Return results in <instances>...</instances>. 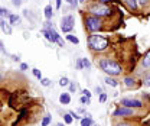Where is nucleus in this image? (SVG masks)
Segmentation results:
<instances>
[{
  "label": "nucleus",
  "instance_id": "nucleus-22",
  "mask_svg": "<svg viewBox=\"0 0 150 126\" xmlns=\"http://www.w3.org/2000/svg\"><path fill=\"white\" fill-rule=\"evenodd\" d=\"M79 102H81V105H82V106H87V105H90V103H91V99H90V97H87V96H82Z\"/></svg>",
  "mask_w": 150,
  "mask_h": 126
},
{
  "label": "nucleus",
  "instance_id": "nucleus-32",
  "mask_svg": "<svg viewBox=\"0 0 150 126\" xmlns=\"http://www.w3.org/2000/svg\"><path fill=\"white\" fill-rule=\"evenodd\" d=\"M28 68H29V65H28V64H25V62H22V64H20V70H22V71H26Z\"/></svg>",
  "mask_w": 150,
  "mask_h": 126
},
{
  "label": "nucleus",
  "instance_id": "nucleus-23",
  "mask_svg": "<svg viewBox=\"0 0 150 126\" xmlns=\"http://www.w3.org/2000/svg\"><path fill=\"white\" fill-rule=\"evenodd\" d=\"M32 72H33V75L36 77L39 81H40V80L43 78V77H42V72H40V70H38V68H33V70H32Z\"/></svg>",
  "mask_w": 150,
  "mask_h": 126
},
{
  "label": "nucleus",
  "instance_id": "nucleus-3",
  "mask_svg": "<svg viewBox=\"0 0 150 126\" xmlns=\"http://www.w3.org/2000/svg\"><path fill=\"white\" fill-rule=\"evenodd\" d=\"M84 23H85V28H87L90 32H98V31L103 29V22H101V19L94 16V15L87 16L85 20H84Z\"/></svg>",
  "mask_w": 150,
  "mask_h": 126
},
{
  "label": "nucleus",
  "instance_id": "nucleus-13",
  "mask_svg": "<svg viewBox=\"0 0 150 126\" xmlns=\"http://www.w3.org/2000/svg\"><path fill=\"white\" fill-rule=\"evenodd\" d=\"M129 7H130L131 10H136L137 7H139V3H137V0H123Z\"/></svg>",
  "mask_w": 150,
  "mask_h": 126
},
{
  "label": "nucleus",
  "instance_id": "nucleus-5",
  "mask_svg": "<svg viewBox=\"0 0 150 126\" xmlns=\"http://www.w3.org/2000/svg\"><path fill=\"white\" fill-rule=\"evenodd\" d=\"M74 23H75V19L72 15L64 16L62 20H61V29H62V32H65V34L71 32V31L74 29Z\"/></svg>",
  "mask_w": 150,
  "mask_h": 126
},
{
  "label": "nucleus",
  "instance_id": "nucleus-28",
  "mask_svg": "<svg viewBox=\"0 0 150 126\" xmlns=\"http://www.w3.org/2000/svg\"><path fill=\"white\" fill-rule=\"evenodd\" d=\"M98 100H100V103H105V100H107V94H105V93H101Z\"/></svg>",
  "mask_w": 150,
  "mask_h": 126
},
{
  "label": "nucleus",
  "instance_id": "nucleus-18",
  "mask_svg": "<svg viewBox=\"0 0 150 126\" xmlns=\"http://www.w3.org/2000/svg\"><path fill=\"white\" fill-rule=\"evenodd\" d=\"M72 120H74V117H72L69 113H65V115H64V122H65L67 125H71Z\"/></svg>",
  "mask_w": 150,
  "mask_h": 126
},
{
  "label": "nucleus",
  "instance_id": "nucleus-8",
  "mask_svg": "<svg viewBox=\"0 0 150 126\" xmlns=\"http://www.w3.org/2000/svg\"><path fill=\"white\" fill-rule=\"evenodd\" d=\"M0 29L6 34V35H12V25L9 23V22H6V19L0 18Z\"/></svg>",
  "mask_w": 150,
  "mask_h": 126
},
{
  "label": "nucleus",
  "instance_id": "nucleus-37",
  "mask_svg": "<svg viewBox=\"0 0 150 126\" xmlns=\"http://www.w3.org/2000/svg\"><path fill=\"white\" fill-rule=\"evenodd\" d=\"M61 4H62V0H56V9H61Z\"/></svg>",
  "mask_w": 150,
  "mask_h": 126
},
{
  "label": "nucleus",
  "instance_id": "nucleus-2",
  "mask_svg": "<svg viewBox=\"0 0 150 126\" xmlns=\"http://www.w3.org/2000/svg\"><path fill=\"white\" fill-rule=\"evenodd\" d=\"M88 45L93 51L97 52H101V51H105L107 47H108V39L104 38L101 35H90L88 36Z\"/></svg>",
  "mask_w": 150,
  "mask_h": 126
},
{
  "label": "nucleus",
  "instance_id": "nucleus-24",
  "mask_svg": "<svg viewBox=\"0 0 150 126\" xmlns=\"http://www.w3.org/2000/svg\"><path fill=\"white\" fill-rule=\"evenodd\" d=\"M81 59H82L84 68H90V67H91V62H90V59H88V58H81Z\"/></svg>",
  "mask_w": 150,
  "mask_h": 126
},
{
  "label": "nucleus",
  "instance_id": "nucleus-15",
  "mask_svg": "<svg viewBox=\"0 0 150 126\" xmlns=\"http://www.w3.org/2000/svg\"><path fill=\"white\" fill-rule=\"evenodd\" d=\"M79 122H81V126H91L94 123L93 117H87V116H85V117H82Z\"/></svg>",
  "mask_w": 150,
  "mask_h": 126
},
{
  "label": "nucleus",
  "instance_id": "nucleus-9",
  "mask_svg": "<svg viewBox=\"0 0 150 126\" xmlns=\"http://www.w3.org/2000/svg\"><path fill=\"white\" fill-rule=\"evenodd\" d=\"M59 103L61 105H69L71 103V94L69 93H62L61 96H59Z\"/></svg>",
  "mask_w": 150,
  "mask_h": 126
},
{
  "label": "nucleus",
  "instance_id": "nucleus-6",
  "mask_svg": "<svg viewBox=\"0 0 150 126\" xmlns=\"http://www.w3.org/2000/svg\"><path fill=\"white\" fill-rule=\"evenodd\" d=\"M133 115H134V109L124 107V106L115 109V110H114V113H112V116H114V117H126V116H133Z\"/></svg>",
  "mask_w": 150,
  "mask_h": 126
},
{
  "label": "nucleus",
  "instance_id": "nucleus-7",
  "mask_svg": "<svg viewBox=\"0 0 150 126\" xmlns=\"http://www.w3.org/2000/svg\"><path fill=\"white\" fill-rule=\"evenodd\" d=\"M120 105L124 106V107H131V109L143 107V103H142L140 100H136V99H121Z\"/></svg>",
  "mask_w": 150,
  "mask_h": 126
},
{
  "label": "nucleus",
  "instance_id": "nucleus-10",
  "mask_svg": "<svg viewBox=\"0 0 150 126\" xmlns=\"http://www.w3.org/2000/svg\"><path fill=\"white\" fill-rule=\"evenodd\" d=\"M20 22H22V18H20L19 15L12 13V15L9 16V23H10L12 26H18V25H20Z\"/></svg>",
  "mask_w": 150,
  "mask_h": 126
},
{
  "label": "nucleus",
  "instance_id": "nucleus-30",
  "mask_svg": "<svg viewBox=\"0 0 150 126\" xmlns=\"http://www.w3.org/2000/svg\"><path fill=\"white\" fill-rule=\"evenodd\" d=\"M82 96H87V97L91 99V91L88 90V89H84V90H82Z\"/></svg>",
  "mask_w": 150,
  "mask_h": 126
},
{
  "label": "nucleus",
  "instance_id": "nucleus-21",
  "mask_svg": "<svg viewBox=\"0 0 150 126\" xmlns=\"http://www.w3.org/2000/svg\"><path fill=\"white\" fill-rule=\"evenodd\" d=\"M69 80L67 78V77H62L61 80H59V86H62V87H67V86H69Z\"/></svg>",
  "mask_w": 150,
  "mask_h": 126
},
{
  "label": "nucleus",
  "instance_id": "nucleus-4",
  "mask_svg": "<svg viewBox=\"0 0 150 126\" xmlns=\"http://www.w3.org/2000/svg\"><path fill=\"white\" fill-rule=\"evenodd\" d=\"M90 13L97 16V18H104V16H108L111 13V9L103 3H97V4H93L90 7Z\"/></svg>",
  "mask_w": 150,
  "mask_h": 126
},
{
  "label": "nucleus",
  "instance_id": "nucleus-31",
  "mask_svg": "<svg viewBox=\"0 0 150 126\" xmlns=\"http://www.w3.org/2000/svg\"><path fill=\"white\" fill-rule=\"evenodd\" d=\"M12 3H13V6H16V7H19V6H22L23 0H12Z\"/></svg>",
  "mask_w": 150,
  "mask_h": 126
},
{
  "label": "nucleus",
  "instance_id": "nucleus-35",
  "mask_svg": "<svg viewBox=\"0 0 150 126\" xmlns=\"http://www.w3.org/2000/svg\"><path fill=\"white\" fill-rule=\"evenodd\" d=\"M0 52H4V54H6V49H4V45H3L1 41H0Z\"/></svg>",
  "mask_w": 150,
  "mask_h": 126
},
{
  "label": "nucleus",
  "instance_id": "nucleus-16",
  "mask_svg": "<svg viewBox=\"0 0 150 126\" xmlns=\"http://www.w3.org/2000/svg\"><path fill=\"white\" fill-rule=\"evenodd\" d=\"M12 13L7 10V9H4V7H0V18H3V19H9V16H10Z\"/></svg>",
  "mask_w": 150,
  "mask_h": 126
},
{
  "label": "nucleus",
  "instance_id": "nucleus-26",
  "mask_svg": "<svg viewBox=\"0 0 150 126\" xmlns=\"http://www.w3.org/2000/svg\"><path fill=\"white\" fill-rule=\"evenodd\" d=\"M69 115H71V116L74 117L75 120H81V119H82V117H81V116H79V115H78L76 112H74V110H71V112H69Z\"/></svg>",
  "mask_w": 150,
  "mask_h": 126
},
{
  "label": "nucleus",
  "instance_id": "nucleus-25",
  "mask_svg": "<svg viewBox=\"0 0 150 126\" xmlns=\"http://www.w3.org/2000/svg\"><path fill=\"white\" fill-rule=\"evenodd\" d=\"M40 84H42L43 87H48V86H51V80H49V78H42V80H40Z\"/></svg>",
  "mask_w": 150,
  "mask_h": 126
},
{
  "label": "nucleus",
  "instance_id": "nucleus-38",
  "mask_svg": "<svg viewBox=\"0 0 150 126\" xmlns=\"http://www.w3.org/2000/svg\"><path fill=\"white\" fill-rule=\"evenodd\" d=\"M137 3H139V4H142V6H144V4L147 3V0H137Z\"/></svg>",
  "mask_w": 150,
  "mask_h": 126
},
{
  "label": "nucleus",
  "instance_id": "nucleus-44",
  "mask_svg": "<svg viewBox=\"0 0 150 126\" xmlns=\"http://www.w3.org/2000/svg\"><path fill=\"white\" fill-rule=\"evenodd\" d=\"M95 126H100V125H95Z\"/></svg>",
  "mask_w": 150,
  "mask_h": 126
},
{
  "label": "nucleus",
  "instance_id": "nucleus-34",
  "mask_svg": "<svg viewBox=\"0 0 150 126\" xmlns=\"http://www.w3.org/2000/svg\"><path fill=\"white\" fill-rule=\"evenodd\" d=\"M69 3H71L74 7H76V6H78V3H79V0H69Z\"/></svg>",
  "mask_w": 150,
  "mask_h": 126
},
{
  "label": "nucleus",
  "instance_id": "nucleus-36",
  "mask_svg": "<svg viewBox=\"0 0 150 126\" xmlns=\"http://www.w3.org/2000/svg\"><path fill=\"white\" fill-rule=\"evenodd\" d=\"M95 91H97V94H101V93H104V91H103V89H101V87H98V86L95 87Z\"/></svg>",
  "mask_w": 150,
  "mask_h": 126
},
{
  "label": "nucleus",
  "instance_id": "nucleus-39",
  "mask_svg": "<svg viewBox=\"0 0 150 126\" xmlns=\"http://www.w3.org/2000/svg\"><path fill=\"white\" fill-rule=\"evenodd\" d=\"M144 86H150V77H147V78L144 80Z\"/></svg>",
  "mask_w": 150,
  "mask_h": 126
},
{
  "label": "nucleus",
  "instance_id": "nucleus-14",
  "mask_svg": "<svg viewBox=\"0 0 150 126\" xmlns=\"http://www.w3.org/2000/svg\"><path fill=\"white\" fill-rule=\"evenodd\" d=\"M105 83H107L108 86H111V87H117V86H118V81L114 80L111 75H107V77H105Z\"/></svg>",
  "mask_w": 150,
  "mask_h": 126
},
{
  "label": "nucleus",
  "instance_id": "nucleus-20",
  "mask_svg": "<svg viewBox=\"0 0 150 126\" xmlns=\"http://www.w3.org/2000/svg\"><path fill=\"white\" fill-rule=\"evenodd\" d=\"M51 120H52V117H51L49 115H48V116H45V117L42 119V122H40V126H49Z\"/></svg>",
  "mask_w": 150,
  "mask_h": 126
},
{
  "label": "nucleus",
  "instance_id": "nucleus-17",
  "mask_svg": "<svg viewBox=\"0 0 150 126\" xmlns=\"http://www.w3.org/2000/svg\"><path fill=\"white\" fill-rule=\"evenodd\" d=\"M142 64H143L144 68H150V52L143 58V62H142Z\"/></svg>",
  "mask_w": 150,
  "mask_h": 126
},
{
  "label": "nucleus",
  "instance_id": "nucleus-19",
  "mask_svg": "<svg viewBox=\"0 0 150 126\" xmlns=\"http://www.w3.org/2000/svg\"><path fill=\"white\" fill-rule=\"evenodd\" d=\"M67 41H69V42H72L74 45H78L79 44V39L74 35H67Z\"/></svg>",
  "mask_w": 150,
  "mask_h": 126
},
{
  "label": "nucleus",
  "instance_id": "nucleus-27",
  "mask_svg": "<svg viewBox=\"0 0 150 126\" xmlns=\"http://www.w3.org/2000/svg\"><path fill=\"white\" fill-rule=\"evenodd\" d=\"M76 68H78V70H84V64H82V59H81V58L76 59Z\"/></svg>",
  "mask_w": 150,
  "mask_h": 126
},
{
  "label": "nucleus",
  "instance_id": "nucleus-1",
  "mask_svg": "<svg viewBox=\"0 0 150 126\" xmlns=\"http://www.w3.org/2000/svg\"><path fill=\"white\" fill-rule=\"evenodd\" d=\"M100 68L105 72L107 75H111V77L120 75L121 71H123L121 65H120L117 61L110 59V58H103V59H100Z\"/></svg>",
  "mask_w": 150,
  "mask_h": 126
},
{
  "label": "nucleus",
  "instance_id": "nucleus-43",
  "mask_svg": "<svg viewBox=\"0 0 150 126\" xmlns=\"http://www.w3.org/2000/svg\"><path fill=\"white\" fill-rule=\"evenodd\" d=\"M0 80H1V75H0Z\"/></svg>",
  "mask_w": 150,
  "mask_h": 126
},
{
  "label": "nucleus",
  "instance_id": "nucleus-42",
  "mask_svg": "<svg viewBox=\"0 0 150 126\" xmlns=\"http://www.w3.org/2000/svg\"><path fill=\"white\" fill-rule=\"evenodd\" d=\"M56 126H65L64 123H56Z\"/></svg>",
  "mask_w": 150,
  "mask_h": 126
},
{
  "label": "nucleus",
  "instance_id": "nucleus-11",
  "mask_svg": "<svg viewBox=\"0 0 150 126\" xmlns=\"http://www.w3.org/2000/svg\"><path fill=\"white\" fill-rule=\"evenodd\" d=\"M124 86L126 87H129V89H131V87H134L136 86V80L133 78V77H124Z\"/></svg>",
  "mask_w": 150,
  "mask_h": 126
},
{
  "label": "nucleus",
  "instance_id": "nucleus-33",
  "mask_svg": "<svg viewBox=\"0 0 150 126\" xmlns=\"http://www.w3.org/2000/svg\"><path fill=\"white\" fill-rule=\"evenodd\" d=\"M115 126H133V125L129 123V122H120V123H117Z\"/></svg>",
  "mask_w": 150,
  "mask_h": 126
},
{
  "label": "nucleus",
  "instance_id": "nucleus-41",
  "mask_svg": "<svg viewBox=\"0 0 150 126\" xmlns=\"http://www.w3.org/2000/svg\"><path fill=\"white\" fill-rule=\"evenodd\" d=\"M108 1H112V0H100V3H103V4H105V3H108Z\"/></svg>",
  "mask_w": 150,
  "mask_h": 126
},
{
  "label": "nucleus",
  "instance_id": "nucleus-12",
  "mask_svg": "<svg viewBox=\"0 0 150 126\" xmlns=\"http://www.w3.org/2000/svg\"><path fill=\"white\" fill-rule=\"evenodd\" d=\"M45 18H46V20H51V19L54 18V12H52V6L51 4H48L46 7H45Z\"/></svg>",
  "mask_w": 150,
  "mask_h": 126
},
{
  "label": "nucleus",
  "instance_id": "nucleus-29",
  "mask_svg": "<svg viewBox=\"0 0 150 126\" xmlns=\"http://www.w3.org/2000/svg\"><path fill=\"white\" fill-rule=\"evenodd\" d=\"M75 90H76V86H75V83H69V93H75Z\"/></svg>",
  "mask_w": 150,
  "mask_h": 126
},
{
  "label": "nucleus",
  "instance_id": "nucleus-40",
  "mask_svg": "<svg viewBox=\"0 0 150 126\" xmlns=\"http://www.w3.org/2000/svg\"><path fill=\"white\" fill-rule=\"evenodd\" d=\"M12 59L13 61H20V58H19L18 55H12Z\"/></svg>",
  "mask_w": 150,
  "mask_h": 126
}]
</instances>
